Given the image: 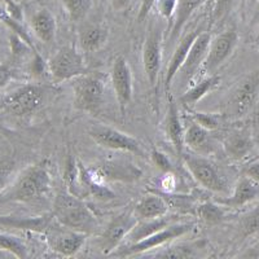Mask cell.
Segmentation results:
<instances>
[{"label":"cell","instance_id":"cell-27","mask_svg":"<svg viewBox=\"0 0 259 259\" xmlns=\"http://www.w3.org/2000/svg\"><path fill=\"white\" fill-rule=\"evenodd\" d=\"M219 83H221V77H219L218 74H210L209 77L198 82L197 84H194L191 90H188L186 94L183 95L180 97V103L184 106H187V108L194 105L203 96H206L209 92H211Z\"/></svg>","mask_w":259,"mask_h":259},{"label":"cell","instance_id":"cell-20","mask_svg":"<svg viewBox=\"0 0 259 259\" xmlns=\"http://www.w3.org/2000/svg\"><path fill=\"white\" fill-rule=\"evenodd\" d=\"M30 26L36 38L46 45H52L56 39V18L47 8L39 9L32 15Z\"/></svg>","mask_w":259,"mask_h":259},{"label":"cell","instance_id":"cell-6","mask_svg":"<svg viewBox=\"0 0 259 259\" xmlns=\"http://www.w3.org/2000/svg\"><path fill=\"white\" fill-rule=\"evenodd\" d=\"M182 159L191 172L192 178L201 187L210 192H214V193H228L230 188H228L226 179L222 177L217 166L210 159L191 153H183Z\"/></svg>","mask_w":259,"mask_h":259},{"label":"cell","instance_id":"cell-33","mask_svg":"<svg viewBox=\"0 0 259 259\" xmlns=\"http://www.w3.org/2000/svg\"><path fill=\"white\" fill-rule=\"evenodd\" d=\"M62 6L71 22L82 21L91 8V0H62Z\"/></svg>","mask_w":259,"mask_h":259},{"label":"cell","instance_id":"cell-39","mask_svg":"<svg viewBox=\"0 0 259 259\" xmlns=\"http://www.w3.org/2000/svg\"><path fill=\"white\" fill-rule=\"evenodd\" d=\"M156 9L162 18L170 20L175 16L178 7V0H157Z\"/></svg>","mask_w":259,"mask_h":259},{"label":"cell","instance_id":"cell-19","mask_svg":"<svg viewBox=\"0 0 259 259\" xmlns=\"http://www.w3.org/2000/svg\"><path fill=\"white\" fill-rule=\"evenodd\" d=\"M168 202L161 194H147L143 198L136 202L134 206V212L139 221H145V219H156L165 217L168 212Z\"/></svg>","mask_w":259,"mask_h":259},{"label":"cell","instance_id":"cell-24","mask_svg":"<svg viewBox=\"0 0 259 259\" xmlns=\"http://www.w3.org/2000/svg\"><path fill=\"white\" fill-rule=\"evenodd\" d=\"M174 223V219L168 218V217H161V218L156 219H145V221H138L133 230L130 231L127 235L126 241L127 244H135V242L142 241V240L147 239L149 236L154 235L158 231L163 230L167 226Z\"/></svg>","mask_w":259,"mask_h":259},{"label":"cell","instance_id":"cell-23","mask_svg":"<svg viewBox=\"0 0 259 259\" xmlns=\"http://www.w3.org/2000/svg\"><path fill=\"white\" fill-rule=\"evenodd\" d=\"M55 221L53 214L40 215L35 218H17V217H2L0 215V226L18 228V230L34 231V232L46 233Z\"/></svg>","mask_w":259,"mask_h":259},{"label":"cell","instance_id":"cell-10","mask_svg":"<svg viewBox=\"0 0 259 259\" xmlns=\"http://www.w3.org/2000/svg\"><path fill=\"white\" fill-rule=\"evenodd\" d=\"M45 235L48 247L53 253H57L62 256L75 255L82 249L89 236L62 226L59 222L57 224H51Z\"/></svg>","mask_w":259,"mask_h":259},{"label":"cell","instance_id":"cell-13","mask_svg":"<svg viewBox=\"0 0 259 259\" xmlns=\"http://www.w3.org/2000/svg\"><path fill=\"white\" fill-rule=\"evenodd\" d=\"M162 64V30L150 24L143 46V68L149 84L153 87L158 79Z\"/></svg>","mask_w":259,"mask_h":259},{"label":"cell","instance_id":"cell-9","mask_svg":"<svg viewBox=\"0 0 259 259\" xmlns=\"http://www.w3.org/2000/svg\"><path fill=\"white\" fill-rule=\"evenodd\" d=\"M138 221L139 219L136 218L134 210L115 215L99 236L97 245L100 247V250L106 255L117 250L119 245L126 240L130 231L133 230L135 224L138 223Z\"/></svg>","mask_w":259,"mask_h":259},{"label":"cell","instance_id":"cell-42","mask_svg":"<svg viewBox=\"0 0 259 259\" xmlns=\"http://www.w3.org/2000/svg\"><path fill=\"white\" fill-rule=\"evenodd\" d=\"M15 77L13 70L8 64H0V89H3Z\"/></svg>","mask_w":259,"mask_h":259},{"label":"cell","instance_id":"cell-7","mask_svg":"<svg viewBox=\"0 0 259 259\" xmlns=\"http://www.w3.org/2000/svg\"><path fill=\"white\" fill-rule=\"evenodd\" d=\"M194 223L192 222H180V223H172L167 226L163 230L158 231L154 235L149 236L147 239L142 240V241L135 242V244L127 245L123 249H119L115 251L113 255L115 256H134V255H140L143 253H147L149 250H153L157 247H161L166 244L175 241L177 239H180L188 232L193 230Z\"/></svg>","mask_w":259,"mask_h":259},{"label":"cell","instance_id":"cell-5","mask_svg":"<svg viewBox=\"0 0 259 259\" xmlns=\"http://www.w3.org/2000/svg\"><path fill=\"white\" fill-rule=\"evenodd\" d=\"M45 100V90L38 84H24L0 100V109L15 117L36 112Z\"/></svg>","mask_w":259,"mask_h":259},{"label":"cell","instance_id":"cell-35","mask_svg":"<svg viewBox=\"0 0 259 259\" xmlns=\"http://www.w3.org/2000/svg\"><path fill=\"white\" fill-rule=\"evenodd\" d=\"M15 161L6 156H0V193L8 187L15 171Z\"/></svg>","mask_w":259,"mask_h":259},{"label":"cell","instance_id":"cell-4","mask_svg":"<svg viewBox=\"0 0 259 259\" xmlns=\"http://www.w3.org/2000/svg\"><path fill=\"white\" fill-rule=\"evenodd\" d=\"M48 73L55 82L73 80L89 73L84 57L77 48L66 46L57 51L47 62Z\"/></svg>","mask_w":259,"mask_h":259},{"label":"cell","instance_id":"cell-34","mask_svg":"<svg viewBox=\"0 0 259 259\" xmlns=\"http://www.w3.org/2000/svg\"><path fill=\"white\" fill-rule=\"evenodd\" d=\"M259 231V205L245 214L240 221V232L242 237L253 235Z\"/></svg>","mask_w":259,"mask_h":259},{"label":"cell","instance_id":"cell-25","mask_svg":"<svg viewBox=\"0 0 259 259\" xmlns=\"http://www.w3.org/2000/svg\"><path fill=\"white\" fill-rule=\"evenodd\" d=\"M109 32L108 29L100 25H87L82 27L78 34L79 46L84 52H96L100 50L108 40Z\"/></svg>","mask_w":259,"mask_h":259},{"label":"cell","instance_id":"cell-3","mask_svg":"<svg viewBox=\"0 0 259 259\" xmlns=\"http://www.w3.org/2000/svg\"><path fill=\"white\" fill-rule=\"evenodd\" d=\"M74 108L79 112L97 115L105 103V82L99 74H84L71 80Z\"/></svg>","mask_w":259,"mask_h":259},{"label":"cell","instance_id":"cell-18","mask_svg":"<svg viewBox=\"0 0 259 259\" xmlns=\"http://www.w3.org/2000/svg\"><path fill=\"white\" fill-rule=\"evenodd\" d=\"M259 196V184L255 183L254 180H251L250 178L242 177L239 178V180L236 182L235 188H233L232 194L230 197L226 198H219L217 200V202H219L221 205L226 207H241L247 205L249 202L255 200Z\"/></svg>","mask_w":259,"mask_h":259},{"label":"cell","instance_id":"cell-43","mask_svg":"<svg viewBox=\"0 0 259 259\" xmlns=\"http://www.w3.org/2000/svg\"><path fill=\"white\" fill-rule=\"evenodd\" d=\"M161 187L162 189H165L166 193H171L177 188V179L172 172H165V177L162 178L161 180Z\"/></svg>","mask_w":259,"mask_h":259},{"label":"cell","instance_id":"cell-11","mask_svg":"<svg viewBox=\"0 0 259 259\" xmlns=\"http://www.w3.org/2000/svg\"><path fill=\"white\" fill-rule=\"evenodd\" d=\"M87 174L92 182L134 183L142 178V170L126 161L103 162L95 167L87 168Z\"/></svg>","mask_w":259,"mask_h":259},{"label":"cell","instance_id":"cell-46","mask_svg":"<svg viewBox=\"0 0 259 259\" xmlns=\"http://www.w3.org/2000/svg\"><path fill=\"white\" fill-rule=\"evenodd\" d=\"M256 2H258V0H249V3H250V6H251V7L255 6Z\"/></svg>","mask_w":259,"mask_h":259},{"label":"cell","instance_id":"cell-28","mask_svg":"<svg viewBox=\"0 0 259 259\" xmlns=\"http://www.w3.org/2000/svg\"><path fill=\"white\" fill-rule=\"evenodd\" d=\"M184 143L192 150L202 152L203 149H206L209 147V130L200 126V124L191 119V123H189V126L186 128V133H184Z\"/></svg>","mask_w":259,"mask_h":259},{"label":"cell","instance_id":"cell-48","mask_svg":"<svg viewBox=\"0 0 259 259\" xmlns=\"http://www.w3.org/2000/svg\"><path fill=\"white\" fill-rule=\"evenodd\" d=\"M256 158H259V156H258V157H256Z\"/></svg>","mask_w":259,"mask_h":259},{"label":"cell","instance_id":"cell-12","mask_svg":"<svg viewBox=\"0 0 259 259\" xmlns=\"http://www.w3.org/2000/svg\"><path fill=\"white\" fill-rule=\"evenodd\" d=\"M239 41V34L236 29H228L211 38L207 56L203 62V71L212 74L232 55Z\"/></svg>","mask_w":259,"mask_h":259},{"label":"cell","instance_id":"cell-31","mask_svg":"<svg viewBox=\"0 0 259 259\" xmlns=\"http://www.w3.org/2000/svg\"><path fill=\"white\" fill-rule=\"evenodd\" d=\"M0 22H3L4 25H6L8 29H11V31L13 32V34H16V35L20 36L22 40L26 43V45H29V47L31 48L32 52H34V55H38V50H36L35 45H34V41H32L31 36L27 34V31L25 30V27L21 25L20 21L16 20L15 17H12V16L9 15L8 11H7L6 8H2L0 7Z\"/></svg>","mask_w":259,"mask_h":259},{"label":"cell","instance_id":"cell-22","mask_svg":"<svg viewBox=\"0 0 259 259\" xmlns=\"http://www.w3.org/2000/svg\"><path fill=\"white\" fill-rule=\"evenodd\" d=\"M253 147L254 143L250 134L242 130L231 133L223 142L224 152L233 161H241L242 158L249 156V153L253 150Z\"/></svg>","mask_w":259,"mask_h":259},{"label":"cell","instance_id":"cell-47","mask_svg":"<svg viewBox=\"0 0 259 259\" xmlns=\"http://www.w3.org/2000/svg\"><path fill=\"white\" fill-rule=\"evenodd\" d=\"M255 40H256V41H259V30H258V32H256V36H255Z\"/></svg>","mask_w":259,"mask_h":259},{"label":"cell","instance_id":"cell-21","mask_svg":"<svg viewBox=\"0 0 259 259\" xmlns=\"http://www.w3.org/2000/svg\"><path fill=\"white\" fill-rule=\"evenodd\" d=\"M200 34V31H193L188 32L186 36H183L182 40L179 41V45L175 48L172 56H171L170 61H168L167 70H166V78H165V85L166 90H168L171 87V82L174 80V78L177 77V74L179 73V70L182 69L183 64L186 61L187 56H188L189 50H191L192 45H193L196 36Z\"/></svg>","mask_w":259,"mask_h":259},{"label":"cell","instance_id":"cell-2","mask_svg":"<svg viewBox=\"0 0 259 259\" xmlns=\"http://www.w3.org/2000/svg\"><path fill=\"white\" fill-rule=\"evenodd\" d=\"M52 214L60 224L85 235H91L99 228L96 215L79 196L70 191H61L56 194Z\"/></svg>","mask_w":259,"mask_h":259},{"label":"cell","instance_id":"cell-45","mask_svg":"<svg viewBox=\"0 0 259 259\" xmlns=\"http://www.w3.org/2000/svg\"><path fill=\"white\" fill-rule=\"evenodd\" d=\"M254 7H255V9H254V15H253V20H251V24L255 25L259 22V0L256 2V4Z\"/></svg>","mask_w":259,"mask_h":259},{"label":"cell","instance_id":"cell-38","mask_svg":"<svg viewBox=\"0 0 259 259\" xmlns=\"http://www.w3.org/2000/svg\"><path fill=\"white\" fill-rule=\"evenodd\" d=\"M191 119L196 122V123L200 124V126L209 130V131L218 128L219 126L218 117L214 114H207V113H200V112H191Z\"/></svg>","mask_w":259,"mask_h":259},{"label":"cell","instance_id":"cell-32","mask_svg":"<svg viewBox=\"0 0 259 259\" xmlns=\"http://www.w3.org/2000/svg\"><path fill=\"white\" fill-rule=\"evenodd\" d=\"M0 250H6L17 258H27V247L18 237L9 233H0Z\"/></svg>","mask_w":259,"mask_h":259},{"label":"cell","instance_id":"cell-15","mask_svg":"<svg viewBox=\"0 0 259 259\" xmlns=\"http://www.w3.org/2000/svg\"><path fill=\"white\" fill-rule=\"evenodd\" d=\"M258 74L249 75L237 85L230 100V110L235 117H242L253 108L258 95Z\"/></svg>","mask_w":259,"mask_h":259},{"label":"cell","instance_id":"cell-14","mask_svg":"<svg viewBox=\"0 0 259 259\" xmlns=\"http://www.w3.org/2000/svg\"><path fill=\"white\" fill-rule=\"evenodd\" d=\"M110 82H112L121 112L124 114L133 101L134 82L133 71L130 68L128 61L123 56H118L113 61L112 70H110Z\"/></svg>","mask_w":259,"mask_h":259},{"label":"cell","instance_id":"cell-30","mask_svg":"<svg viewBox=\"0 0 259 259\" xmlns=\"http://www.w3.org/2000/svg\"><path fill=\"white\" fill-rule=\"evenodd\" d=\"M205 242H187V244L170 245L162 249L161 253L157 254L159 258H191L197 255V251L203 249Z\"/></svg>","mask_w":259,"mask_h":259},{"label":"cell","instance_id":"cell-40","mask_svg":"<svg viewBox=\"0 0 259 259\" xmlns=\"http://www.w3.org/2000/svg\"><path fill=\"white\" fill-rule=\"evenodd\" d=\"M242 175L250 178L251 180L259 184V158H255L246 163L244 170H242Z\"/></svg>","mask_w":259,"mask_h":259},{"label":"cell","instance_id":"cell-44","mask_svg":"<svg viewBox=\"0 0 259 259\" xmlns=\"http://www.w3.org/2000/svg\"><path fill=\"white\" fill-rule=\"evenodd\" d=\"M131 2L133 0H110V4L115 12H122L131 4Z\"/></svg>","mask_w":259,"mask_h":259},{"label":"cell","instance_id":"cell-1","mask_svg":"<svg viewBox=\"0 0 259 259\" xmlns=\"http://www.w3.org/2000/svg\"><path fill=\"white\" fill-rule=\"evenodd\" d=\"M51 174L46 162L27 166L0 193V203H34L46 197L51 189Z\"/></svg>","mask_w":259,"mask_h":259},{"label":"cell","instance_id":"cell-8","mask_svg":"<svg viewBox=\"0 0 259 259\" xmlns=\"http://www.w3.org/2000/svg\"><path fill=\"white\" fill-rule=\"evenodd\" d=\"M89 135L99 147L104 148V149L119 150V152L136 154L139 157H145L142 143L134 136L122 133L117 128L97 124L89 130Z\"/></svg>","mask_w":259,"mask_h":259},{"label":"cell","instance_id":"cell-16","mask_svg":"<svg viewBox=\"0 0 259 259\" xmlns=\"http://www.w3.org/2000/svg\"><path fill=\"white\" fill-rule=\"evenodd\" d=\"M210 40H211V36H210L209 32H200L196 36L193 45L189 50L188 56L183 64L182 69L179 70L184 79H191L203 65L207 56V51H209Z\"/></svg>","mask_w":259,"mask_h":259},{"label":"cell","instance_id":"cell-17","mask_svg":"<svg viewBox=\"0 0 259 259\" xmlns=\"http://www.w3.org/2000/svg\"><path fill=\"white\" fill-rule=\"evenodd\" d=\"M165 133L167 139L170 140L171 145L174 147L175 152L182 157L183 153H184V147H186V143H184V133H186V130L183 127L178 104L175 103L172 96L168 97L167 114H166L165 119Z\"/></svg>","mask_w":259,"mask_h":259},{"label":"cell","instance_id":"cell-29","mask_svg":"<svg viewBox=\"0 0 259 259\" xmlns=\"http://www.w3.org/2000/svg\"><path fill=\"white\" fill-rule=\"evenodd\" d=\"M197 215L202 223L206 226H217L226 218L223 205L219 202H202L197 206Z\"/></svg>","mask_w":259,"mask_h":259},{"label":"cell","instance_id":"cell-37","mask_svg":"<svg viewBox=\"0 0 259 259\" xmlns=\"http://www.w3.org/2000/svg\"><path fill=\"white\" fill-rule=\"evenodd\" d=\"M150 159L153 162V165L158 170H161L163 174L165 172H174V166L168 159V157L165 153H162L161 150L156 149V148L150 150Z\"/></svg>","mask_w":259,"mask_h":259},{"label":"cell","instance_id":"cell-41","mask_svg":"<svg viewBox=\"0 0 259 259\" xmlns=\"http://www.w3.org/2000/svg\"><path fill=\"white\" fill-rule=\"evenodd\" d=\"M156 2L157 0H142V4H140V8H139L138 12V17H136V21H138L139 24H143L147 20L150 11L156 6Z\"/></svg>","mask_w":259,"mask_h":259},{"label":"cell","instance_id":"cell-36","mask_svg":"<svg viewBox=\"0 0 259 259\" xmlns=\"http://www.w3.org/2000/svg\"><path fill=\"white\" fill-rule=\"evenodd\" d=\"M236 0H215L214 9H212V21L214 24H219L226 20L233 8Z\"/></svg>","mask_w":259,"mask_h":259},{"label":"cell","instance_id":"cell-26","mask_svg":"<svg viewBox=\"0 0 259 259\" xmlns=\"http://www.w3.org/2000/svg\"><path fill=\"white\" fill-rule=\"evenodd\" d=\"M206 0H178L177 12L174 16V22L170 31V41H175L189 21L194 11L200 8Z\"/></svg>","mask_w":259,"mask_h":259}]
</instances>
